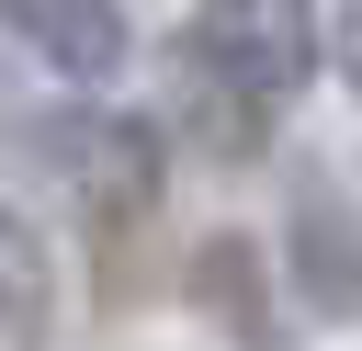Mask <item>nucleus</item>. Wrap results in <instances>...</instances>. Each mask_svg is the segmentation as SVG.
Segmentation results:
<instances>
[{"label":"nucleus","mask_w":362,"mask_h":351,"mask_svg":"<svg viewBox=\"0 0 362 351\" xmlns=\"http://www.w3.org/2000/svg\"><path fill=\"white\" fill-rule=\"evenodd\" d=\"M283 294L305 306V317H328V328H362V204L339 192V181H294V204H283Z\"/></svg>","instance_id":"obj_3"},{"label":"nucleus","mask_w":362,"mask_h":351,"mask_svg":"<svg viewBox=\"0 0 362 351\" xmlns=\"http://www.w3.org/2000/svg\"><path fill=\"white\" fill-rule=\"evenodd\" d=\"M57 340V238L0 192V351H45Z\"/></svg>","instance_id":"obj_7"},{"label":"nucleus","mask_w":362,"mask_h":351,"mask_svg":"<svg viewBox=\"0 0 362 351\" xmlns=\"http://www.w3.org/2000/svg\"><path fill=\"white\" fill-rule=\"evenodd\" d=\"M226 79H249L272 113L283 102H305L317 91V68H328V23H317V0H192V23H181Z\"/></svg>","instance_id":"obj_2"},{"label":"nucleus","mask_w":362,"mask_h":351,"mask_svg":"<svg viewBox=\"0 0 362 351\" xmlns=\"http://www.w3.org/2000/svg\"><path fill=\"white\" fill-rule=\"evenodd\" d=\"M339 45H351V79H362V0H351V23H339Z\"/></svg>","instance_id":"obj_8"},{"label":"nucleus","mask_w":362,"mask_h":351,"mask_svg":"<svg viewBox=\"0 0 362 351\" xmlns=\"http://www.w3.org/2000/svg\"><path fill=\"white\" fill-rule=\"evenodd\" d=\"M34 159H45V181L79 204L90 238L147 226L158 192H170V136H158V113H124V102H68V113H45V125H34Z\"/></svg>","instance_id":"obj_1"},{"label":"nucleus","mask_w":362,"mask_h":351,"mask_svg":"<svg viewBox=\"0 0 362 351\" xmlns=\"http://www.w3.org/2000/svg\"><path fill=\"white\" fill-rule=\"evenodd\" d=\"M0 34H11L57 91H113V79L136 68L124 0H0Z\"/></svg>","instance_id":"obj_4"},{"label":"nucleus","mask_w":362,"mask_h":351,"mask_svg":"<svg viewBox=\"0 0 362 351\" xmlns=\"http://www.w3.org/2000/svg\"><path fill=\"white\" fill-rule=\"evenodd\" d=\"M158 136H170V147H204V159L238 170V159L272 147V102H260L249 79H226V68L181 34V45H170V113H158Z\"/></svg>","instance_id":"obj_5"},{"label":"nucleus","mask_w":362,"mask_h":351,"mask_svg":"<svg viewBox=\"0 0 362 351\" xmlns=\"http://www.w3.org/2000/svg\"><path fill=\"white\" fill-rule=\"evenodd\" d=\"M181 294H192V317L204 328H226L238 351H272L283 340V272H272V249L249 238V226H215V238H192V260H181Z\"/></svg>","instance_id":"obj_6"}]
</instances>
